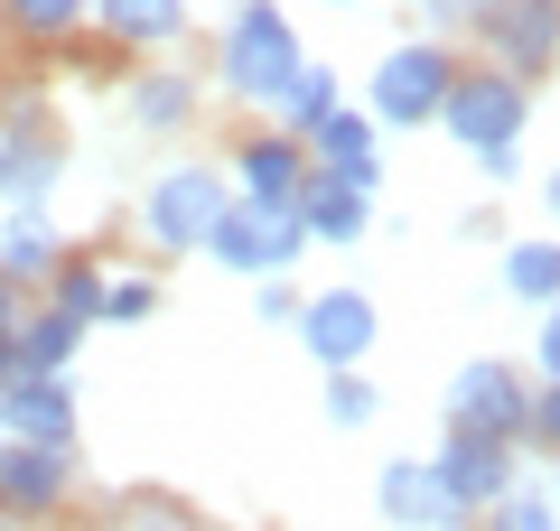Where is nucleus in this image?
<instances>
[{"mask_svg":"<svg viewBox=\"0 0 560 531\" xmlns=\"http://www.w3.org/2000/svg\"><path fill=\"white\" fill-rule=\"evenodd\" d=\"M0 38H10V20H0Z\"/></svg>","mask_w":560,"mask_h":531,"instance_id":"4c0bfd02","label":"nucleus"},{"mask_svg":"<svg viewBox=\"0 0 560 531\" xmlns=\"http://www.w3.org/2000/svg\"><path fill=\"white\" fill-rule=\"evenodd\" d=\"M234 205V177L215 158H178V168L150 177V197H140V234L160 243V252H206V234L224 224Z\"/></svg>","mask_w":560,"mask_h":531,"instance_id":"f03ea898","label":"nucleus"},{"mask_svg":"<svg viewBox=\"0 0 560 531\" xmlns=\"http://www.w3.org/2000/svg\"><path fill=\"white\" fill-rule=\"evenodd\" d=\"M551 504H560V457H551Z\"/></svg>","mask_w":560,"mask_h":531,"instance_id":"f704fd0d","label":"nucleus"},{"mask_svg":"<svg viewBox=\"0 0 560 531\" xmlns=\"http://www.w3.org/2000/svg\"><path fill=\"white\" fill-rule=\"evenodd\" d=\"M66 485H75V448H28V438H10L0 448V522H47V512L66 504Z\"/></svg>","mask_w":560,"mask_h":531,"instance_id":"ddd939ff","label":"nucleus"},{"mask_svg":"<svg viewBox=\"0 0 560 531\" xmlns=\"http://www.w3.org/2000/svg\"><path fill=\"white\" fill-rule=\"evenodd\" d=\"M66 261V234L47 205H10V224H0V280L10 290H28V280H47Z\"/></svg>","mask_w":560,"mask_h":531,"instance_id":"f3484780","label":"nucleus"},{"mask_svg":"<svg viewBox=\"0 0 560 531\" xmlns=\"http://www.w3.org/2000/svg\"><path fill=\"white\" fill-rule=\"evenodd\" d=\"M533 121V84L504 75V66H477V75H448V103H440V131L458 150H495V140H523Z\"/></svg>","mask_w":560,"mask_h":531,"instance_id":"20e7f679","label":"nucleus"},{"mask_svg":"<svg viewBox=\"0 0 560 531\" xmlns=\"http://www.w3.org/2000/svg\"><path fill=\"white\" fill-rule=\"evenodd\" d=\"M430 467L448 475V494L467 504V522H477L486 504H504V494L523 485V457H514V438H486V429H448Z\"/></svg>","mask_w":560,"mask_h":531,"instance_id":"9d476101","label":"nucleus"},{"mask_svg":"<svg viewBox=\"0 0 560 531\" xmlns=\"http://www.w3.org/2000/svg\"><path fill=\"white\" fill-rule=\"evenodd\" d=\"M337 10H355V0H337Z\"/></svg>","mask_w":560,"mask_h":531,"instance_id":"e433bc0d","label":"nucleus"},{"mask_svg":"<svg viewBox=\"0 0 560 531\" xmlns=\"http://www.w3.org/2000/svg\"><path fill=\"white\" fill-rule=\"evenodd\" d=\"M0 438L75 448V392H66V374H28V364H10V374H0Z\"/></svg>","mask_w":560,"mask_h":531,"instance_id":"f8f14e48","label":"nucleus"},{"mask_svg":"<svg viewBox=\"0 0 560 531\" xmlns=\"http://www.w3.org/2000/svg\"><path fill=\"white\" fill-rule=\"evenodd\" d=\"M327 103H337V75H327L318 57H300V75H290V84L271 94V131H308V121H318Z\"/></svg>","mask_w":560,"mask_h":531,"instance_id":"4be33fe9","label":"nucleus"},{"mask_svg":"<svg viewBox=\"0 0 560 531\" xmlns=\"http://www.w3.org/2000/svg\"><path fill=\"white\" fill-rule=\"evenodd\" d=\"M420 20H430L420 38H448V28H467V0H420Z\"/></svg>","mask_w":560,"mask_h":531,"instance_id":"2f4dec72","label":"nucleus"},{"mask_svg":"<svg viewBox=\"0 0 560 531\" xmlns=\"http://www.w3.org/2000/svg\"><path fill=\"white\" fill-rule=\"evenodd\" d=\"M486 531H560V504H551V485H514L504 504H486Z\"/></svg>","mask_w":560,"mask_h":531,"instance_id":"bb28decb","label":"nucleus"},{"mask_svg":"<svg viewBox=\"0 0 560 531\" xmlns=\"http://www.w3.org/2000/svg\"><path fill=\"white\" fill-rule=\"evenodd\" d=\"M448 429H486V438H514L523 448V420H533V382L504 364V354H477V364H458L448 374Z\"/></svg>","mask_w":560,"mask_h":531,"instance_id":"423d86ee","label":"nucleus"},{"mask_svg":"<svg viewBox=\"0 0 560 531\" xmlns=\"http://www.w3.org/2000/svg\"><path fill=\"white\" fill-rule=\"evenodd\" d=\"M308 252V234H300V215L290 205H224V224L206 234V261L215 271H234V280H271V271H290V261Z\"/></svg>","mask_w":560,"mask_h":531,"instance_id":"39448f33","label":"nucleus"},{"mask_svg":"<svg viewBox=\"0 0 560 531\" xmlns=\"http://www.w3.org/2000/svg\"><path fill=\"white\" fill-rule=\"evenodd\" d=\"M10 345H20V290L0 280V374H10Z\"/></svg>","mask_w":560,"mask_h":531,"instance_id":"473e14b6","label":"nucleus"},{"mask_svg":"<svg viewBox=\"0 0 560 531\" xmlns=\"http://www.w3.org/2000/svg\"><path fill=\"white\" fill-rule=\"evenodd\" d=\"M300 298H308V290H290V271L253 280V317H261V327H290V317H300Z\"/></svg>","mask_w":560,"mask_h":531,"instance_id":"cd10ccee","label":"nucleus"},{"mask_svg":"<svg viewBox=\"0 0 560 531\" xmlns=\"http://www.w3.org/2000/svg\"><path fill=\"white\" fill-rule=\"evenodd\" d=\"M131 531H178V522H131Z\"/></svg>","mask_w":560,"mask_h":531,"instance_id":"c9c22d12","label":"nucleus"},{"mask_svg":"<svg viewBox=\"0 0 560 531\" xmlns=\"http://www.w3.org/2000/svg\"><path fill=\"white\" fill-rule=\"evenodd\" d=\"M374 512L393 531H467V504L448 494V475L430 467V457H393V467L374 475Z\"/></svg>","mask_w":560,"mask_h":531,"instance_id":"9b49d317","label":"nucleus"},{"mask_svg":"<svg viewBox=\"0 0 560 531\" xmlns=\"http://www.w3.org/2000/svg\"><path fill=\"white\" fill-rule=\"evenodd\" d=\"M467 28L486 38V66L541 75L560 57V0H467Z\"/></svg>","mask_w":560,"mask_h":531,"instance_id":"0eeeda50","label":"nucleus"},{"mask_svg":"<svg viewBox=\"0 0 560 531\" xmlns=\"http://www.w3.org/2000/svg\"><path fill=\"white\" fill-rule=\"evenodd\" d=\"M84 20L113 47H178L187 38V0H94Z\"/></svg>","mask_w":560,"mask_h":531,"instance_id":"6ab92c4d","label":"nucleus"},{"mask_svg":"<svg viewBox=\"0 0 560 531\" xmlns=\"http://www.w3.org/2000/svg\"><path fill=\"white\" fill-rule=\"evenodd\" d=\"M103 280H113V271H103V261H94V252H66V261H57V271H47V280H38V290H47V298H57V308H75V317H84V327H94V308H103Z\"/></svg>","mask_w":560,"mask_h":531,"instance_id":"5701e85b","label":"nucleus"},{"mask_svg":"<svg viewBox=\"0 0 560 531\" xmlns=\"http://www.w3.org/2000/svg\"><path fill=\"white\" fill-rule=\"evenodd\" d=\"M318 411H327V429H364V420L383 411V392L355 374V364H337V374H327V392H318Z\"/></svg>","mask_w":560,"mask_h":531,"instance_id":"393cba45","label":"nucleus"},{"mask_svg":"<svg viewBox=\"0 0 560 531\" xmlns=\"http://www.w3.org/2000/svg\"><path fill=\"white\" fill-rule=\"evenodd\" d=\"M300 28H290V10H280V0H243L234 20H224V38H215V84L234 103H261V113H271V94L290 75H300Z\"/></svg>","mask_w":560,"mask_h":531,"instance_id":"f257e3e1","label":"nucleus"},{"mask_svg":"<svg viewBox=\"0 0 560 531\" xmlns=\"http://www.w3.org/2000/svg\"><path fill=\"white\" fill-rule=\"evenodd\" d=\"M197 75H131V94H121V113H131V131H187V121H197Z\"/></svg>","mask_w":560,"mask_h":531,"instance_id":"aec40b11","label":"nucleus"},{"mask_svg":"<svg viewBox=\"0 0 560 531\" xmlns=\"http://www.w3.org/2000/svg\"><path fill=\"white\" fill-rule=\"evenodd\" d=\"M504 298H514V308H551V298H560V234L504 252Z\"/></svg>","mask_w":560,"mask_h":531,"instance_id":"412c9836","label":"nucleus"},{"mask_svg":"<svg viewBox=\"0 0 560 531\" xmlns=\"http://www.w3.org/2000/svg\"><path fill=\"white\" fill-rule=\"evenodd\" d=\"M533 364H541V382H560V298L533 308Z\"/></svg>","mask_w":560,"mask_h":531,"instance_id":"c756f323","label":"nucleus"},{"mask_svg":"<svg viewBox=\"0 0 560 531\" xmlns=\"http://www.w3.org/2000/svg\"><path fill=\"white\" fill-rule=\"evenodd\" d=\"M290 215H300V234H308V243H327V252H346V243L374 234V197H364V187H337L327 168H308V177H300Z\"/></svg>","mask_w":560,"mask_h":531,"instance_id":"dca6fc26","label":"nucleus"},{"mask_svg":"<svg viewBox=\"0 0 560 531\" xmlns=\"http://www.w3.org/2000/svg\"><path fill=\"white\" fill-rule=\"evenodd\" d=\"M57 177H66V150H57V131H47L38 94H20L10 121H0V205H47Z\"/></svg>","mask_w":560,"mask_h":531,"instance_id":"6e6552de","label":"nucleus"},{"mask_svg":"<svg viewBox=\"0 0 560 531\" xmlns=\"http://www.w3.org/2000/svg\"><path fill=\"white\" fill-rule=\"evenodd\" d=\"M84 10H94V0H0V20L20 28V38H75Z\"/></svg>","mask_w":560,"mask_h":531,"instance_id":"b1692460","label":"nucleus"},{"mask_svg":"<svg viewBox=\"0 0 560 531\" xmlns=\"http://www.w3.org/2000/svg\"><path fill=\"white\" fill-rule=\"evenodd\" d=\"M448 75H458L448 38H401V47H383L374 84H364V113H374V131H420V121H440Z\"/></svg>","mask_w":560,"mask_h":531,"instance_id":"7ed1b4c3","label":"nucleus"},{"mask_svg":"<svg viewBox=\"0 0 560 531\" xmlns=\"http://www.w3.org/2000/svg\"><path fill=\"white\" fill-rule=\"evenodd\" d=\"M140 317H160V280L113 271V280H103V308H94V327H140Z\"/></svg>","mask_w":560,"mask_h":531,"instance_id":"a878e982","label":"nucleus"},{"mask_svg":"<svg viewBox=\"0 0 560 531\" xmlns=\"http://www.w3.org/2000/svg\"><path fill=\"white\" fill-rule=\"evenodd\" d=\"M224 177H234L243 205H290V197H300V177H308V140L300 131H253V140H234Z\"/></svg>","mask_w":560,"mask_h":531,"instance_id":"4468645a","label":"nucleus"},{"mask_svg":"<svg viewBox=\"0 0 560 531\" xmlns=\"http://www.w3.org/2000/svg\"><path fill=\"white\" fill-rule=\"evenodd\" d=\"M290 327H300V345L318 354L327 374H337V364H364V354H374L383 308H374V290H308Z\"/></svg>","mask_w":560,"mask_h":531,"instance_id":"1a4fd4ad","label":"nucleus"},{"mask_svg":"<svg viewBox=\"0 0 560 531\" xmlns=\"http://www.w3.org/2000/svg\"><path fill=\"white\" fill-rule=\"evenodd\" d=\"M523 438H533L541 457H560V382H541V392H533V420H523Z\"/></svg>","mask_w":560,"mask_h":531,"instance_id":"c85d7f7f","label":"nucleus"},{"mask_svg":"<svg viewBox=\"0 0 560 531\" xmlns=\"http://www.w3.org/2000/svg\"><path fill=\"white\" fill-rule=\"evenodd\" d=\"M541 205H551V224H560V168H551V177H541Z\"/></svg>","mask_w":560,"mask_h":531,"instance_id":"72a5a7b5","label":"nucleus"},{"mask_svg":"<svg viewBox=\"0 0 560 531\" xmlns=\"http://www.w3.org/2000/svg\"><path fill=\"white\" fill-rule=\"evenodd\" d=\"M467 158H477L486 187H514V177H523V150H514V140H495V150H467Z\"/></svg>","mask_w":560,"mask_h":531,"instance_id":"7c9ffc66","label":"nucleus"},{"mask_svg":"<svg viewBox=\"0 0 560 531\" xmlns=\"http://www.w3.org/2000/svg\"><path fill=\"white\" fill-rule=\"evenodd\" d=\"M0 531H10V522H0Z\"/></svg>","mask_w":560,"mask_h":531,"instance_id":"ea45409f","label":"nucleus"},{"mask_svg":"<svg viewBox=\"0 0 560 531\" xmlns=\"http://www.w3.org/2000/svg\"><path fill=\"white\" fill-rule=\"evenodd\" d=\"M0 448H10V438H0Z\"/></svg>","mask_w":560,"mask_h":531,"instance_id":"58836bf2","label":"nucleus"},{"mask_svg":"<svg viewBox=\"0 0 560 531\" xmlns=\"http://www.w3.org/2000/svg\"><path fill=\"white\" fill-rule=\"evenodd\" d=\"M308 168H327L337 187H364L374 197L383 187V150H374V113H346V103H327L318 121H308Z\"/></svg>","mask_w":560,"mask_h":531,"instance_id":"2eb2a0df","label":"nucleus"},{"mask_svg":"<svg viewBox=\"0 0 560 531\" xmlns=\"http://www.w3.org/2000/svg\"><path fill=\"white\" fill-rule=\"evenodd\" d=\"M84 335H94V327H84L75 308H57V298H38V308H20V345H10V364H28V374H66Z\"/></svg>","mask_w":560,"mask_h":531,"instance_id":"a211bd4d","label":"nucleus"}]
</instances>
